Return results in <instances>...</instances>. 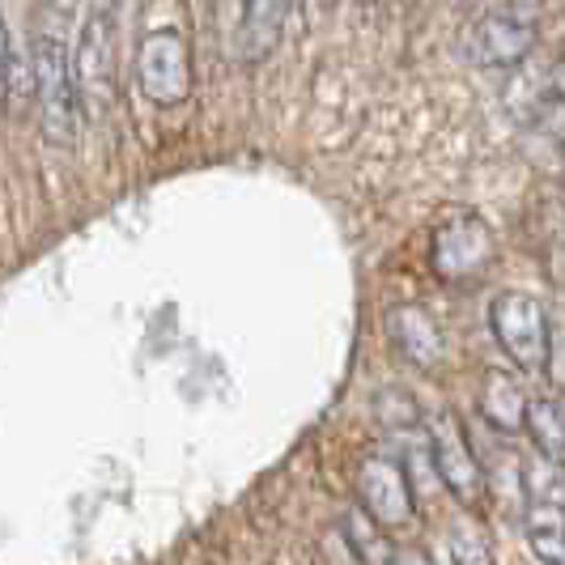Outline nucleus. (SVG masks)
Listing matches in <instances>:
<instances>
[{
  "mask_svg": "<svg viewBox=\"0 0 565 565\" xmlns=\"http://www.w3.org/2000/svg\"><path fill=\"white\" fill-rule=\"evenodd\" d=\"M68 22L39 13V34H34V68H30V85L39 94V124L43 137L52 145L77 141V82H73V52L64 43Z\"/></svg>",
  "mask_w": 565,
  "mask_h": 565,
  "instance_id": "1",
  "label": "nucleus"
},
{
  "mask_svg": "<svg viewBox=\"0 0 565 565\" xmlns=\"http://www.w3.org/2000/svg\"><path fill=\"white\" fill-rule=\"evenodd\" d=\"M489 328L507 362L523 374H544L553 362V332H548V311L536 294L523 289H502L489 302Z\"/></svg>",
  "mask_w": 565,
  "mask_h": 565,
  "instance_id": "2",
  "label": "nucleus"
},
{
  "mask_svg": "<svg viewBox=\"0 0 565 565\" xmlns=\"http://www.w3.org/2000/svg\"><path fill=\"white\" fill-rule=\"evenodd\" d=\"M540 39V18L527 4H502L463 30V60L477 68H519Z\"/></svg>",
  "mask_w": 565,
  "mask_h": 565,
  "instance_id": "3",
  "label": "nucleus"
},
{
  "mask_svg": "<svg viewBox=\"0 0 565 565\" xmlns=\"http://www.w3.org/2000/svg\"><path fill=\"white\" fill-rule=\"evenodd\" d=\"M137 82L153 107H179L192 98V52L179 26H153L137 43Z\"/></svg>",
  "mask_w": 565,
  "mask_h": 565,
  "instance_id": "4",
  "label": "nucleus"
},
{
  "mask_svg": "<svg viewBox=\"0 0 565 565\" xmlns=\"http://www.w3.org/2000/svg\"><path fill=\"white\" fill-rule=\"evenodd\" d=\"M434 277L447 285L481 281L498 259V238L477 213H451L443 226L434 230Z\"/></svg>",
  "mask_w": 565,
  "mask_h": 565,
  "instance_id": "5",
  "label": "nucleus"
},
{
  "mask_svg": "<svg viewBox=\"0 0 565 565\" xmlns=\"http://www.w3.org/2000/svg\"><path fill=\"white\" fill-rule=\"evenodd\" d=\"M425 434H429V447H434V468H438V481L451 493L459 507H481L484 502V468L468 434H463V422L455 417L451 408H438L429 422H425Z\"/></svg>",
  "mask_w": 565,
  "mask_h": 565,
  "instance_id": "6",
  "label": "nucleus"
},
{
  "mask_svg": "<svg viewBox=\"0 0 565 565\" xmlns=\"http://www.w3.org/2000/svg\"><path fill=\"white\" fill-rule=\"evenodd\" d=\"M73 82L82 111L98 115L115 98V22L111 9H94L85 18L77 47H73Z\"/></svg>",
  "mask_w": 565,
  "mask_h": 565,
  "instance_id": "7",
  "label": "nucleus"
},
{
  "mask_svg": "<svg viewBox=\"0 0 565 565\" xmlns=\"http://www.w3.org/2000/svg\"><path fill=\"white\" fill-rule=\"evenodd\" d=\"M358 507L379 527H404L417 514V493L404 477L396 455H370L358 468Z\"/></svg>",
  "mask_w": 565,
  "mask_h": 565,
  "instance_id": "8",
  "label": "nucleus"
},
{
  "mask_svg": "<svg viewBox=\"0 0 565 565\" xmlns=\"http://www.w3.org/2000/svg\"><path fill=\"white\" fill-rule=\"evenodd\" d=\"M514 111H519L523 124L540 128L544 137L565 141V60L540 68V73H532L527 82L519 85Z\"/></svg>",
  "mask_w": 565,
  "mask_h": 565,
  "instance_id": "9",
  "label": "nucleus"
},
{
  "mask_svg": "<svg viewBox=\"0 0 565 565\" xmlns=\"http://www.w3.org/2000/svg\"><path fill=\"white\" fill-rule=\"evenodd\" d=\"M289 4L294 0H243V26H238V56H243V64H264L277 52Z\"/></svg>",
  "mask_w": 565,
  "mask_h": 565,
  "instance_id": "10",
  "label": "nucleus"
},
{
  "mask_svg": "<svg viewBox=\"0 0 565 565\" xmlns=\"http://www.w3.org/2000/svg\"><path fill=\"white\" fill-rule=\"evenodd\" d=\"M527 540H532V553L544 565H565V507L562 498H548L532 489V502H527Z\"/></svg>",
  "mask_w": 565,
  "mask_h": 565,
  "instance_id": "11",
  "label": "nucleus"
},
{
  "mask_svg": "<svg viewBox=\"0 0 565 565\" xmlns=\"http://www.w3.org/2000/svg\"><path fill=\"white\" fill-rule=\"evenodd\" d=\"M481 417L498 434H519L527 425V396L507 370H489L481 387Z\"/></svg>",
  "mask_w": 565,
  "mask_h": 565,
  "instance_id": "12",
  "label": "nucleus"
},
{
  "mask_svg": "<svg viewBox=\"0 0 565 565\" xmlns=\"http://www.w3.org/2000/svg\"><path fill=\"white\" fill-rule=\"evenodd\" d=\"M392 337H396L404 362H413L417 370H429L443 358V332H438V323L425 311H417V307L392 311Z\"/></svg>",
  "mask_w": 565,
  "mask_h": 565,
  "instance_id": "13",
  "label": "nucleus"
},
{
  "mask_svg": "<svg viewBox=\"0 0 565 565\" xmlns=\"http://www.w3.org/2000/svg\"><path fill=\"white\" fill-rule=\"evenodd\" d=\"M536 443L540 459L565 468V404L553 396H536L527 399V425H523Z\"/></svg>",
  "mask_w": 565,
  "mask_h": 565,
  "instance_id": "14",
  "label": "nucleus"
},
{
  "mask_svg": "<svg viewBox=\"0 0 565 565\" xmlns=\"http://www.w3.org/2000/svg\"><path fill=\"white\" fill-rule=\"evenodd\" d=\"M396 438V459L399 468H404V477L413 484V493L425 498L429 489H438V468H434V447H429V434H425L422 425H408V429H396L392 434Z\"/></svg>",
  "mask_w": 565,
  "mask_h": 565,
  "instance_id": "15",
  "label": "nucleus"
},
{
  "mask_svg": "<svg viewBox=\"0 0 565 565\" xmlns=\"http://www.w3.org/2000/svg\"><path fill=\"white\" fill-rule=\"evenodd\" d=\"M344 540L362 565H392V557H396V544L387 540V527H379L362 507L344 514Z\"/></svg>",
  "mask_w": 565,
  "mask_h": 565,
  "instance_id": "16",
  "label": "nucleus"
},
{
  "mask_svg": "<svg viewBox=\"0 0 565 565\" xmlns=\"http://www.w3.org/2000/svg\"><path fill=\"white\" fill-rule=\"evenodd\" d=\"M451 565H493V548H489L481 523L463 519L451 527Z\"/></svg>",
  "mask_w": 565,
  "mask_h": 565,
  "instance_id": "17",
  "label": "nucleus"
},
{
  "mask_svg": "<svg viewBox=\"0 0 565 565\" xmlns=\"http://www.w3.org/2000/svg\"><path fill=\"white\" fill-rule=\"evenodd\" d=\"M9 89H13V47H9V30L0 18V111L9 103Z\"/></svg>",
  "mask_w": 565,
  "mask_h": 565,
  "instance_id": "18",
  "label": "nucleus"
},
{
  "mask_svg": "<svg viewBox=\"0 0 565 565\" xmlns=\"http://www.w3.org/2000/svg\"><path fill=\"white\" fill-rule=\"evenodd\" d=\"M43 13H47V18H60V22H73L77 0H43Z\"/></svg>",
  "mask_w": 565,
  "mask_h": 565,
  "instance_id": "19",
  "label": "nucleus"
},
{
  "mask_svg": "<svg viewBox=\"0 0 565 565\" xmlns=\"http://www.w3.org/2000/svg\"><path fill=\"white\" fill-rule=\"evenodd\" d=\"M392 565H434V562L425 557L422 548H396V557H392Z\"/></svg>",
  "mask_w": 565,
  "mask_h": 565,
  "instance_id": "20",
  "label": "nucleus"
},
{
  "mask_svg": "<svg viewBox=\"0 0 565 565\" xmlns=\"http://www.w3.org/2000/svg\"><path fill=\"white\" fill-rule=\"evenodd\" d=\"M362 4H370V0H362Z\"/></svg>",
  "mask_w": 565,
  "mask_h": 565,
  "instance_id": "21",
  "label": "nucleus"
}]
</instances>
